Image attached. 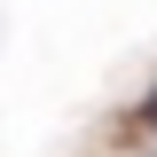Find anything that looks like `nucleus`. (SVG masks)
Segmentation results:
<instances>
[{
  "label": "nucleus",
  "instance_id": "1",
  "mask_svg": "<svg viewBox=\"0 0 157 157\" xmlns=\"http://www.w3.org/2000/svg\"><path fill=\"white\" fill-rule=\"evenodd\" d=\"M141 118H149V126H157V94H149V102H141Z\"/></svg>",
  "mask_w": 157,
  "mask_h": 157
}]
</instances>
